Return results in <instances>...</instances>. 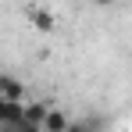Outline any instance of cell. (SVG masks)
<instances>
[{
    "mask_svg": "<svg viewBox=\"0 0 132 132\" xmlns=\"http://www.w3.org/2000/svg\"><path fill=\"white\" fill-rule=\"evenodd\" d=\"M0 100H11V104H25V82L11 71H0Z\"/></svg>",
    "mask_w": 132,
    "mask_h": 132,
    "instance_id": "1",
    "label": "cell"
},
{
    "mask_svg": "<svg viewBox=\"0 0 132 132\" xmlns=\"http://www.w3.org/2000/svg\"><path fill=\"white\" fill-rule=\"evenodd\" d=\"M25 121V104H11V100H0V129L11 132Z\"/></svg>",
    "mask_w": 132,
    "mask_h": 132,
    "instance_id": "2",
    "label": "cell"
},
{
    "mask_svg": "<svg viewBox=\"0 0 132 132\" xmlns=\"http://www.w3.org/2000/svg\"><path fill=\"white\" fill-rule=\"evenodd\" d=\"M25 18L36 25L39 32H54V25H57L54 11H50V7H39V4H29V7H25Z\"/></svg>",
    "mask_w": 132,
    "mask_h": 132,
    "instance_id": "3",
    "label": "cell"
},
{
    "mask_svg": "<svg viewBox=\"0 0 132 132\" xmlns=\"http://www.w3.org/2000/svg\"><path fill=\"white\" fill-rule=\"evenodd\" d=\"M46 114H50V107H46L43 100H25V125H36V129H43Z\"/></svg>",
    "mask_w": 132,
    "mask_h": 132,
    "instance_id": "4",
    "label": "cell"
},
{
    "mask_svg": "<svg viewBox=\"0 0 132 132\" xmlns=\"http://www.w3.org/2000/svg\"><path fill=\"white\" fill-rule=\"evenodd\" d=\"M68 125H71L68 111H61V107H50V114H46V121H43V132H68Z\"/></svg>",
    "mask_w": 132,
    "mask_h": 132,
    "instance_id": "5",
    "label": "cell"
},
{
    "mask_svg": "<svg viewBox=\"0 0 132 132\" xmlns=\"http://www.w3.org/2000/svg\"><path fill=\"white\" fill-rule=\"evenodd\" d=\"M100 129H104V121L96 114H86V118H79V121L68 125V132H100Z\"/></svg>",
    "mask_w": 132,
    "mask_h": 132,
    "instance_id": "6",
    "label": "cell"
},
{
    "mask_svg": "<svg viewBox=\"0 0 132 132\" xmlns=\"http://www.w3.org/2000/svg\"><path fill=\"white\" fill-rule=\"evenodd\" d=\"M11 132H43V129H36V125H25V121H22L18 129H11Z\"/></svg>",
    "mask_w": 132,
    "mask_h": 132,
    "instance_id": "7",
    "label": "cell"
}]
</instances>
